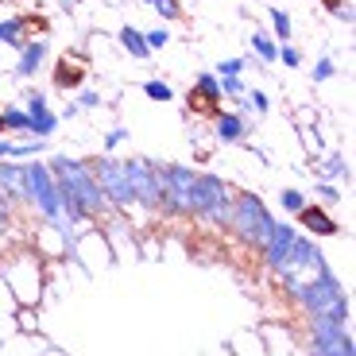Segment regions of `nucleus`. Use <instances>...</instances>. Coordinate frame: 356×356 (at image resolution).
Instances as JSON below:
<instances>
[{"mask_svg": "<svg viewBox=\"0 0 356 356\" xmlns=\"http://www.w3.org/2000/svg\"><path fill=\"white\" fill-rule=\"evenodd\" d=\"M51 175L58 182L66 202H74L86 217H101L108 209V197L101 182L93 178L89 159H74V155H51Z\"/></svg>", "mask_w": 356, "mask_h": 356, "instance_id": "1", "label": "nucleus"}, {"mask_svg": "<svg viewBox=\"0 0 356 356\" xmlns=\"http://www.w3.org/2000/svg\"><path fill=\"white\" fill-rule=\"evenodd\" d=\"M47 259L39 256L35 248H16L12 256L0 259V275L8 283L16 306H39L43 302V271H47Z\"/></svg>", "mask_w": 356, "mask_h": 356, "instance_id": "2", "label": "nucleus"}, {"mask_svg": "<svg viewBox=\"0 0 356 356\" xmlns=\"http://www.w3.org/2000/svg\"><path fill=\"white\" fill-rule=\"evenodd\" d=\"M229 225L236 236H241L244 244H252V248H264V241L271 236V229H275V217L267 213V205L259 202L256 194H232V205H229Z\"/></svg>", "mask_w": 356, "mask_h": 356, "instance_id": "3", "label": "nucleus"}, {"mask_svg": "<svg viewBox=\"0 0 356 356\" xmlns=\"http://www.w3.org/2000/svg\"><path fill=\"white\" fill-rule=\"evenodd\" d=\"M66 259H70L74 267H81V271L116 267V252H113V244H108V236L101 229H81L70 241V256Z\"/></svg>", "mask_w": 356, "mask_h": 356, "instance_id": "4", "label": "nucleus"}, {"mask_svg": "<svg viewBox=\"0 0 356 356\" xmlns=\"http://www.w3.org/2000/svg\"><path fill=\"white\" fill-rule=\"evenodd\" d=\"M221 108H225V97H221V86H217V74H197V81L186 93V113L202 116V120H213Z\"/></svg>", "mask_w": 356, "mask_h": 356, "instance_id": "5", "label": "nucleus"}, {"mask_svg": "<svg viewBox=\"0 0 356 356\" xmlns=\"http://www.w3.org/2000/svg\"><path fill=\"white\" fill-rule=\"evenodd\" d=\"M89 81V58L78 51H63L58 58H54V70H51V86L58 89V93H74V89H81Z\"/></svg>", "mask_w": 356, "mask_h": 356, "instance_id": "6", "label": "nucleus"}, {"mask_svg": "<svg viewBox=\"0 0 356 356\" xmlns=\"http://www.w3.org/2000/svg\"><path fill=\"white\" fill-rule=\"evenodd\" d=\"M314 353H337V356H353L356 345L348 337V330L333 318H314V341H310Z\"/></svg>", "mask_w": 356, "mask_h": 356, "instance_id": "7", "label": "nucleus"}, {"mask_svg": "<svg viewBox=\"0 0 356 356\" xmlns=\"http://www.w3.org/2000/svg\"><path fill=\"white\" fill-rule=\"evenodd\" d=\"M47 54H51V43H47V35H39V39L27 35L24 43L16 47V66H12V78H19V81L39 78V70L47 66Z\"/></svg>", "mask_w": 356, "mask_h": 356, "instance_id": "8", "label": "nucleus"}, {"mask_svg": "<svg viewBox=\"0 0 356 356\" xmlns=\"http://www.w3.org/2000/svg\"><path fill=\"white\" fill-rule=\"evenodd\" d=\"M209 124H213V143L217 147H241V143L248 140V132H252L248 116L236 113V108H221Z\"/></svg>", "mask_w": 356, "mask_h": 356, "instance_id": "9", "label": "nucleus"}, {"mask_svg": "<svg viewBox=\"0 0 356 356\" xmlns=\"http://www.w3.org/2000/svg\"><path fill=\"white\" fill-rule=\"evenodd\" d=\"M35 241H31V248L39 252L43 259H66L70 256V232L63 229V225H54V221H39V229L31 232Z\"/></svg>", "mask_w": 356, "mask_h": 356, "instance_id": "10", "label": "nucleus"}, {"mask_svg": "<svg viewBox=\"0 0 356 356\" xmlns=\"http://www.w3.org/2000/svg\"><path fill=\"white\" fill-rule=\"evenodd\" d=\"M318 178H325V182H353V163H348V155L341 152V147H325L318 159Z\"/></svg>", "mask_w": 356, "mask_h": 356, "instance_id": "11", "label": "nucleus"}, {"mask_svg": "<svg viewBox=\"0 0 356 356\" xmlns=\"http://www.w3.org/2000/svg\"><path fill=\"white\" fill-rule=\"evenodd\" d=\"M298 225H302L306 232H314V236H337L341 232V225L333 221L330 213H325V205H314V202H306L302 209H298Z\"/></svg>", "mask_w": 356, "mask_h": 356, "instance_id": "12", "label": "nucleus"}, {"mask_svg": "<svg viewBox=\"0 0 356 356\" xmlns=\"http://www.w3.org/2000/svg\"><path fill=\"white\" fill-rule=\"evenodd\" d=\"M113 43L120 47V51L128 54V58H136V63H147L152 58V47H147V39H143V31L136 24H120L116 27V35H113Z\"/></svg>", "mask_w": 356, "mask_h": 356, "instance_id": "13", "label": "nucleus"}, {"mask_svg": "<svg viewBox=\"0 0 356 356\" xmlns=\"http://www.w3.org/2000/svg\"><path fill=\"white\" fill-rule=\"evenodd\" d=\"M0 194L8 205H24V167L16 159H0Z\"/></svg>", "mask_w": 356, "mask_h": 356, "instance_id": "14", "label": "nucleus"}, {"mask_svg": "<svg viewBox=\"0 0 356 356\" xmlns=\"http://www.w3.org/2000/svg\"><path fill=\"white\" fill-rule=\"evenodd\" d=\"M58 124H63V120H58V113H54V108H31V113H27V136H39V140H51L54 132H58Z\"/></svg>", "mask_w": 356, "mask_h": 356, "instance_id": "15", "label": "nucleus"}, {"mask_svg": "<svg viewBox=\"0 0 356 356\" xmlns=\"http://www.w3.org/2000/svg\"><path fill=\"white\" fill-rule=\"evenodd\" d=\"M252 58H256V63H264V66H275V58H279V39L271 35V31H252Z\"/></svg>", "mask_w": 356, "mask_h": 356, "instance_id": "16", "label": "nucleus"}, {"mask_svg": "<svg viewBox=\"0 0 356 356\" xmlns=\"http://www.w3.org/2000/svg\"><path fill=\"white\" fill-rule=\"evenodd\" d=\"M0 120H4V132L27 136V108L24 105H4L0 108Z\"/></svg>", "mask_w": 356, "mask_h": 356, "instance_id": "17", "label": "nucleus"}, {"mask_svg": "<svg viewBox=\"0 0 356 356\" xmlns=\"http://www.w3.org/2000/svg\"><path fill=\"white\" fill-rule=\"evenodd\" d=\"M12 321H16V333H43L39 330V306H16L12 310Z\"/></svg>", "mask_w": 356, "mask_h": 356, "instance_id": "18", "label": "nucleus"}, {"mask_svg": "<svg viewBox=\"0 0 356 356\" xmlns=\"http://www.w3.org/2000/svg\"><path fill=\"white\" fill-rule=\"evenodd\" d=\"M267 19H271V35L279 39V43H286V39L294 35V24H291V12H283V8H267Z\"/></svg>", "mask_w": 356, "mask_h": 356, "instance_id": "19", "label": "nucleus"}, {"mask_svg": "<svg viewBox=\"0 0 356 356\" xmlns=\"http://www.w3.org/2000/svg\"><path fill=\"white\" fill-rule=\"evenodd\" d=\"M333 78H337V58H333V54H321L310 70V81L314 86H325V81H333Z\"/></svg>", "mask_w": 356, "mask_h": 356, "instance_id": "20", "label": "nucleus"}, {"mask_svg": "<svg viewBox=\"0 0 356 356\" xmlns=\"http://www.w3.org/2000/svg\"><path fill=\"white\" fill-rule=\"evenodd\" d=\"M140 89H143V97L159 101V105H167V101H175V89H170L163 78H147V81H140Z\"/></svg>", "mask_w": 356, "mask_h": 356, "instance_id": "21", "label": "nucleus"}, {"mask_svg": "<svg viewBox=\"0 0 356 356\" xmlns=\"http://www.w3.org/2000/svg\"><path fill=\"white\" fill-rule=\"evenodd\" d=\"M306 202H310V194L298 190V186H283V190H279V205H283V213H298Z\"/></svg>", "mask_w": 356, "mask_h": 356, "instance_id": "22", "label": "nucleus"}, {"mask_svg": "<svg viewBox=\"0 0 356 356\" xmlns=\"http://www.w3.org/2000/svg\"><path fill=\"white\" fill-rule=\"evenodd\" d=\"M155 16H159V24H178L182 19V0H152Z\"/></svg>", "mask_w": 356, "mask_h": 356, "instance_id": "23", "label": "nucleus"}, {"mask_svg": "<svg viewBox=\"0 0 356 356\" xmlns=\"http://www.w3.org/2000/svg\"><path fill=\"white\" fill-rule=\"evenodd\" d=\"M241 105L256 108L259 116H267V113H271V97H267V93H264V89H259V86H248V89H244V97H241Z\"/></svg>", "mask_w": 356, "mask_h": 356, "instance_id": "24", "label": "nucleus"}, {"mask_svg": "<svg viewBox=\"0 0 356 356\" xmlns=\"http://www.w3.org/2000/svg\"><path fill=\"white\" fill-rule=\"evenodd\" d=\"M217 86H221V97L241 101V97H244V89H248V81H244L241 74H229V78H217Z\"/></svg>", "mask_w": 356, "mask_h": 356, "instance_id": "25", "label": "nucleus"}, {"mask_svg": "<svg viewBox=\"0 0 356 356\" xmlns=\"http://www.w3.org/2000/svg\"><path fill=\"white\" fill-rule=\"evenodd\" d=\"M124 143H132V132H128L124 124H116V128L105 132V143H101V147H105V155H113V152H120Z\"/></svg>", "mask_w": 356, "mask_h": 356, "instance_id": "26", "label": "nucleus"}, {"mask_svg": "<svg viewBox=\"0 0 356 356\" xmlns=\"http://www.w3.org/2000/svg\"><path fill=\"white\" fill-rule=\"evenodd\" d=\"M74 93H78V101H74V105H78L81 113H93V108H101V105H105V97H101V89L81 86V89H74Z\"/></svg>", "mask_w": 356, "mask_h": 356, "instance_id": "27", "label": "nucleus"}, {"mask_svg": "<svg viewBox=\"0 0 356 356\" xmlns=\"http://www.w3.org/2000/svg\"><path fill=\"white\" fill-rule=\"evenodd\" d=\"M275 63H283L286 70H298V66H302L306 58H302V51H298V47H294L291 39H286V43H279V58H275Z\"/></svg>", "mask_w": 356, "mask_h": 356, "instance_id": "28", "label": "nucleus"}, {"mask_svg": "<svg viewBox=\"0 0 356 356\" xmlns=\"http://www.w3.org/2000/svg\"><path fill=\"white\" fill-rule=\"evenodd\" d=\"M143 39H147V47H152V51H163V47L170 43V24H155V27H147V31H143Z\"/></svg>", "mask_w": 356, "mask_h": 356, "instance_id": "29", "label": "nucleus"}, {"mask_svg": "<svg viewBox=\"0 0 356 356\" xmlns=\"http://www.w3.org/2000/svg\"><path fill=\"white\" fill-rule=\"evenodd\" d=\"M314 202L337 205V202H341V190H337V186H330V182H325V178H318V182H314Z\"/></svg>", "mask_w": 356, "mask_h": 356, "instance_id": "30", "label": "nucleus"}, {"mask_svg": "<svg viewBox=\"0 0 356 356\" xmlns=\"http://www.w3.org/2000/svg\"><path fill=\"white\" fill-rule=\"evenodd\" d=\"M325 8H330V16L337 19V24L353 27V4H348V0H325Z\"/></svg>", "mask_w": 356, "mask_h": 356, "instance_id": "31", "label": "nucleus"}, {"mask_svg": "<svg viewBox=\"0 0 356 356\" xmlns=\"http://www.w3.org/2000/svg\"><path fill=\"white\" fill-rule=\"evenodd\" d=\"M302 140H306V147H310V152H325V147H330V143H325V136H321V128L318 124H302Z\"/></svg>", "mask_w": 356, "mask_h": 356, "instance_id": "32", "label": "nucleus"}, {"mask_svg": "<svg viewBox=\"0 0 356 356\" xmlns=\"http://www.w3.org/2000/svg\"><path fill=\"white\" fill-rule=\"evenodd\" d=\"M248 70V58H221V63L213 66L217 78H229V74H244Z\"/></svg>", "mask_w": 356, "mask_h": 356, "instance_id": "33", "label": "nucleus"}, {"mask_svg": "<svg viewBox=\"0 0 356 356\" xmlns=\"http://www.w3.org/2000/svg\"><path fill=\"white\" fill-rule=\"evenodd\" d=\"M47 105V89L43 86H27L24 89V108L31 113V108H43Z\"/></svg>", "mask_w": 356, "mask_h": 356, "instance_id": "34", "label": "nucleus"}, {"mask_svg": "<svg viewBox=\"0 0 356 356\" xmlns=\"http://www.w3.org/2000/svg\"><path fill=\"white\" fill-rule=\"evenodd\" d=\"M12 310H16V298H12L8 283H4V275H0V318H12Z\"/></svg>", "mask_w": 356, "mask_h": 356, "instance_id": "35", "label": "nucleus"}, {"mask_svg": "<svg viewBox=\"0 0 356 356\" xmlns=\"http://www.w3.org/2000/svg\"><path fill=\"white\" fill-rule=\"evenodd\" d=\"M8 221H12V217H8V197L0 194V236L8 232Z\"/></svg>", "mask_w": 356, "mask_h": 356, "instance_id": "36", "label": "nucleus"}, {"mask_svg": "<svg viewBox=\"0 0 356 356\" xmlns=\"http://www.w3.org/2000/svg\"><path fill=\"white\" fill-rule=\"evenodd\" d=\"M78 116H81V108H78V105H74V101H70V105H66L63 113H58V120H78Z\"/></svg>", "mask_w": 356, "mask_h": 356, "instance_id": "37", "label": "nucleus"}, {"mask_svg": "<svg viewBox=\"0 0 356 356\" xmlns=\"http://www.w3.org/2000/svg\"><path fill=\"white\" fill-rule=\"evenodd\" d=\"M54 4H58V8L66 12V16H74V0H54Z\"/></svg>", "mask_w": 356, "mask_h": 356, "instance_id": "38", "label": "nucleus"}, {"mask_svg": "<svg viewBox=\"0 0 356 356\" xmlns=\"http://www.w3.org/2000/svg\"><path fill=\"white\" fill-rule=\"evenodd\" d=\"M0 159H8V140L0 136Z\"/></svg>", "mask_w": 356, "mask_h": 356, "instance_id": "39", "label": "nucleus"}, {"mask_svg": "<svg viewBox=\"0 0 356 356\" xmlns=\"http://www.w3.org/2000/svg\"><path fill=\"white\" fill-rule=\"evenodd\" d=\"M0 136H4V120H0Z\"/></svg>", "mask_w": 356, "mask_h": 356, "instance_id": "40", "label": "nucleus"}, {"mask_svg": "<svg viewBox=\"0 0 356 356\" xmlns=\"http://www.w3.org/2000/svg\"><path fill=\"white\" fill-rule=\"evenodd\" d=\"M74 4H86V0H74Z\"/></svg>", "mask_w": 356, "mask_h": 356, "instance_id": "41", "label": "nucleus"}, {"mask_svg": "<svg viewBox=\"0 0 356 356\" xmlns=\"http://www.w3.org/2000/svg\"><path fill=\"white\" fill-rule=\"evenodd\" d=\"M140 4H152V0H140Z\"/></svg>", "mask_w": 356, "mask_h": 356, "instance_id": "42", "label": "nucleus"}, {"mask_svg": "<svg viewBox=\"0 0 356 356\" xmlns=\"http://www.w3.org/2000/svg\"><path fill=\"white\" fill-rule=\"evenodd\" d=\"M0 4H8V0H0Z\"/></svg>", "mask_w": 356, "mask_h": 356, "instance_id": "43", "label": "nucleus"}]
</instances>
